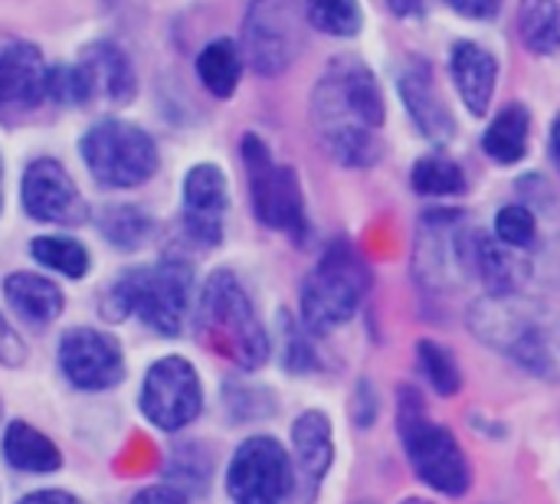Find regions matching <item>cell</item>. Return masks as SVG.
<instances>
[{"mask_svg":"<svg viewBox=\"0 0 560 504\" xmlns=\"http://www.w3.org/2000/svg\"><path fill=\"white\" fill-rule=\"evenodd\" d=\"M312 121L322 148L345 167L377 161V128L384 125V95L374 72L341 56L335 59L312 95Z\"/></svg>","mask_w":560,"mask_h":504,"instance_id":"cell-1","label":"cell"},{"mask_svg":"<svg viewBox=\"0 0 560 504\" xmlns=\"http://www.w3.org/2000/svg\"><path fill=\"white\" fill-rule=\"evenodd\" d=\"M472 335L522 371L560 380V312L522 292H489L469 308Z\"/></svg>","mask_w":560,"mask_h":504,"instance_id":"cell-2","label":"cell"},{"mask_svg":"<svg viewBox=\"0 0 560 504\" xmlns=\"http://www.w3.org/2000/svg\"><path fill=\"white\" fill-rule=\"evenodd\" d=\"M194 295V266L180 256H164L154 266H135L108 289L102 312L112 321L128 315L141 318L144 328L161 338H177Z\"/></svg>","mask_w":560,"mask_h":504,"instance_id":"cell-3","label":"cell"},{"mask_svg":"<svg viewBox=\"0 0 560 504\" xmlns=\"http://www.w3.org/2000/svg\"><path fill=\"white\" fill-rule=\"evenodd\" d=\"M194 328L203 348L243 371H256L269 361V335L253 308V298L226 269L207 279Z\"/></svg>","mask_w":560,"mask_h":504,"instance_id":"cell-4","label":"cell"},{"mask_svg":"<svg viewBox=\"0 0 560 504\" xmlns=\"http://www.w3.org/2000/svg\"><path fill=\"white\" fill-rule=\"evenodd\" d=\"M400 413H397V426H400V443L407 449V459L413 466V472L420 476V482H427L430 489L459 499L469 492L472 485V472L466 462L463 446L456 443V436L427 420L423 413V400L413 387L400 390Z\"/></svg>","mask_w":560,"mask_h":504,"instance_id":"cell-5","label":"cell"},{"mask_svg":"<svg viewBox=\"0 0 560 504\" xmlns=\"http://www.w3.org/2000/svg\"><path fill=\"white\" fill-rule=\"evenodd\" d=\"M371 276L351 243L338 239L325 249L302 285V321L315 335H328L354 318L368 295Z\"/></svg>","mask_w":560,"mask_h":504,"instance_id":"cell-6","label":"cell"},{"mask_svg":"<svg viewBox=\"0 0 560 504\" xmlns=\"http://www.w3.org/2000/svg\"><path fill=\"white\" fill-rule=\"evenodd\" d=\"M82 161L95 184L108 190H131L148 184L158 174V144L154 138L131 121L102 118L79 141Z\"/></svg>","mask_w":560,"mask_h":504,"instance_id":"cell-7","label":"cell"},{"mask_svg":"<svg viewBox=\"0 0 560 504\" xmlns=\"http://www.w3.org/2000/svg\"><path fill=\"white\" fill-rule=\"evenodd\" d=\"M243 164L249 174V197H253L256 220L279 233H302L305 203H302L299 174L285 164H276L259 134L243 138Z\"/></svg>","mask_w":560,"mask_h":504,"instance_id":"cell-8","label":"cell"},{"mask_svg":"<svg viewBox=\"0 0 560 504\" xmlns=\"http://www.w3.org/2000/svg\"><path fill=\"white\" fill-rule=\"evenodd\" d=\"M302 49L299 0H249L243 20V59L259 75L285 72Z\"/></svg>","mask_w":560,"mask_h":504,"instance_id":"cell-9","label":"cell"},{"mask_svg":"<svg viewBox=\"0 0 560 504\" xmlns=\"http://www.w3.org/2000/svg\"><path fill=\"white\" fill-rule=\"evenodd\" d=\"M203 390L190 361L161 358L148 367L141 387V413L164 433H177L200 417Z\"/></svg>","mask_w":560,"mask_h":504,"instance_id":"cell-10","label":"cell"},{"mask_svg":"<svg viewBox=\"0 0 560 504\" xmlns=\"http://www.w3.org/2000/svg\"><path fill=\"white\" fill-rule=\"evenodd\" d=\"M292 489V462L285 449L269 436L246 439L226 472V492L233 504H282Z\"/></svg>","mask_w":560,"mask_h":504,"instance_id":"cell-11","label":"cell"},{"mask_svg":"<svg viewBox=\"0 0 560 504\" xmlns=\"http://www.w3.org/2000/svg\"><path fill=\"white\" fill-rule=\"evenodd\" d=\"M20 200L26 216H33L36 223H52V226L89 223V203L56 157H36L26 164L20 180Z\"/></svg>","mask_w":560,"mask_h":504,"instance_id":"cell-12","label":"cell"},{"mask_svg":"<svg viewBox=\"0 0 560 504\" xmlns=\"http://www.w3.org/2000/svg\"><path fill=\"white\" fill-rule=\"evenodd\" d=\"M49 66L36 43L0 30V121H16L46 102Z\"/></svg>","mask_w":560,"mask_h":504,"instance_id":"cell-13","label":"cell"},{"mask_svg":"<svg viewBox=\"0 0 560 504\" xmlns=\"http://www.w3.org/2000/svg\"><path fill=\"white\" fill-rule=\"evenodd\" d=\"M59 367L79 390H112L125 380L121 344L95 328H72L59 341Z\"/></svg>","mask_w":560,"mask_h":504,"instance_id":"cell-14","label":"cell"},{"mask_svg":"<svg viewBox=\"0 0 560 504\" xmlns=\"http://www.w3.org/2000/svg\"><path fill=\"white\" fill-rule=\"evenodd\" d=\"M230 207V184L217 164H197L184 177V233L197 246H217L223 239Z\"/></svg>","mask_w":560,"mask_h":504,"instance_id":"cell-15","label":"cell"},{"mask_svg":"<svg viewBox=\"0 0 560 504\" xmlns=\"http://www.w3.org/2000/svg\"><path fill=\"white\" fill-rule=\"evenodd\" d=\"M459 216L456 213H433L423 220L420 239H417V276L423 285L443 289L456 285L459 276L469 272L466 266V233L456 230Z\"/></svg>","mask_w":560,"mask_h":504,"instance_id":"cell-16","label":"cell"},{"mask_svg":"<svg viewBox=\"0 0 560 504\" xmlns=\"http://www.w3.org/2000/svg\"><path fill=\"white\" fill-rule=\"evenodd\" d=\"M400 95L404 105L410 112V118L417 121V128L430 138V141H450L456 134V121L436 89V79L430 72V66L423 59H410L407 69L400 72Z\"/></svg>","mask_w":560,"mask_h":504,"instance_id":"cell-17","label":"cell"},{"mask_svg":"<svg viewBox=\"0 0 560 504\" xmlns=\"http://www.w3.org/2000/svg\"><path fill=\"white\" fill-rule=\"evenodd\" d=\"M75 66L82 69L92 98H105L112 105H125L138 95V75L135 66L128 59V52L115 43H92L82 49V56L75 59Z\"/></svg>","mask_w":560,"mask_h":504,"instance_id":"cell-18","label":"cell"},{"mask_svg":"<svg viewBox=\"0 0 560 504\" xmlns=\"http://www.w3.org/2000/svg\"><path fill=\"white\" fill-rule=\"evenodd\" d=\"M450 69H453V82L466 108L472 115H486L495 95V79H499L495 56L472 39H459L450 52Z\"/></svg>","mask_w":560,"mask_h":504,"instance_id":"cell-19","label":"cell"},{"mask_svg":"<svg viewBox=\"0 0 560 504\" xmlns=\"http://www.w3.org/2000/svg\"><path fill=\"white\" fill-rule=\"evenodd\" d=\"M466 266L489 285V292H518V282L528 276V266L512 253V246L476 230L466 233Z\"/></svg>","mask_w":560,"mask_h":504,"instance_id":"cell-20","label":"cell"},{"mask_svg":"<svg viewBox=\"0 0 560 504\" xmlns=\"http://www.w3.org/2000/svg\"><path fill=\"white\" fill-rule=\"evenodd\" d=\"M292 453H295V466L305 476V482L315 489L331 462H335V443H331V423L325 413L308 410L292 423Z\"/></svg>","mask_w":560,"mask_h":504,"instance_id":"cell-21","label":"cell"},{"mask_svg":"<svg viewBox=\"0 0 560 504\" xmlns=\"http://www.w3.org/2000/svg\"><path fill=\"white\" fill-rule=\"evenodd\" d=\"M3 295L13 305V312L30 325H49L62 315V292L56 282L36 276V272H13L3 279Z\"/></svg>","mask_w":560,"mask_h":504,"instance_id":"cell-22","label":"cell"},{"mask_svg":"<svg viewBox=\"0 0 560 504\" xmlns=\"http://www.w3.org/2000/svg\"><path fill=\"white\" fill-rule=\"evenodd\" d=\"M3 459L20 469V472H33V476H46L56 472L62 466V453L56 449V443L49 436H43L39 430H33L30 423H10L3 433Z\"/></svg>","mask_w":560,"mask_h":504,"instance_id":"cell-23","label":"cell"},{"mask_svg":"<svg viewBox=\"0 0 560 504\" xmlns=\"http://www.w3.org/2000/svg\"><path fill=\"white\" fill-rule=\"evenodd\" d=\"M197 75L213 98H230L243 75V49L233 39H213L197 52Z\"/></svg>","mask_w":560,"mask_h":504,"instance_id":"cell-24","label":"cell"},{"mask_svg":"<svg viewBox=\"0 0 560 504\" xmlns=\"http://www.w3.org/2000/svg\"><path fill=\"white\" fill-rule=\"evenodd\" d=\"M528 131H532V115L525 105H509L495 115V121L482 134V148L492 161L499 164H515L528 151Z\"/></svg>","mask_w":560,"mask_h":504,"instance_id":"cell-25","label":"cell"},{"mask_svg":"<svg viewBox=\"0 0 560 504\" xmlns=\"http://www.w3.org/2000/svg\"><path fill=\"white\" fill-rule=\"evenodd\" d=\"M98 233L125 253L141 249L154 236V216L135 203H112L98 213Z\"/></svg>","mask_w":560,"mask_h":504,"instance_id":"cell-26","label":"cell"},{"mask_svg":"<svg viewBox=\"0 0 560 504\" xmlns=\"http://www.w3.org/2000/svg\"><path fill=\"white\" fill-rule=\"evenodd\" d=\"M518 36L538 52L551 56L560 49V7L558 0H522L518 3Z\"/></svg>","mask_w":560,"mask_h":504,"instance_id":"cell-27","label":"cell"},{"mask_svg":"<svg viewBox=\"0 0 560 504\" xmlns=\"http://www.w3.org/2000/svg\"><path fill=\"white\" fill-rule=\"evenodd\" d=\"M30 256L43 269H52V272H59L66 279H85L89 266H92L89 249L72 236H36L30 243Z\"/></svg>","mask_w":560,"mask_h":504,"instance_id":"cell-28","label":"cell"},{"mask_svg":"<svg viewBox=\"0 0 560 504\" xmlns=\"http://www.w3.org/2000/svg\"><path fill=\"white\" fill-rule=\"evenodd\" d=\"M413 190L423 197H456L466 190L463 167L446 154H427L413 167Z\"/></svg>","mask_w":560,"mask_h":504,"instance_id":"cell-29","label":"cell"},{"mask_svg":"<svg viewBox=\"0 0 560 504\" xmlns=\"http://www.w3.org/2000/svg\"><path fill=\"white\" fill-rule=\"evenodd\" d=\"M305 20L331 36H354L364 23L358 0H305Z\"/></svg>","mask_w":560,"mask_h":504,"instance_id":"cell-30","label":"cell"},{"mask_svg":"<svg viewBox=\"0 0 560 504\" xmlns=\"http://www.w3.org/2000/svg\"><path fill=\"white\" fill-rule=\"evenodd\" d=\"M417 358H420V371H423V377L430 380V387H433L440 397H453V394H459V387H463V374H459V367H456L453 354H450L443 344H436V341H420V344H417Z\"/></svg>","mask_w":560,"mask_h":504,"instance_id":"cell-31","label":"cell"},{"mask_svg":"<svg viewBox=\"0 0 560 504\" xmlns=\"http://www.w3.org/2000/svg\"><path fill=\"white\" fill-rule=\"evenodd\" d=\"M495 236L512 249H528L535 243V213L528 207H502L495 216Z\"/></svg>","mask_w":560,"mask_h":504,"instance_id":"cell-32","label":"cell"},{"mask_svg":"<svg viewBox=\"0 0 560 504\" xmlns=\"http://www.w3.org/2000/svg\"><path fill=\"white\" fill-rule=\"evenodd\" d=\"M26 361V344L23 338L10 328V321L0 315V364L3 367H20Z\"/></svg>","mask_w":560,"mask_h":504,"instance_id":"cell-33","label":"cell"},{"mask_svg":"<svg viewBox=\"0 0 560 504\" xmlns=\"http://www.w3.org/2000/svg\"><path fill=\"white\" fill-rule=\"evenodd\" d=\"M443 3L463 16H472V20H492L499 10V0H443Z\"/></svg>","mask_w":560,"mask_h":504,"instance_id":"cell-34","label":"cell"},{"mask_svg":"<svg viewBox=\"0 0 560 504\" xmlns=\"http://www.w3.org/2000/svg\"><path fill=\"white\" fill-rule=\"evenodd\" d=\"M131 504H190L187 495L180 489H171V485H154V489H144L135 495Z\"/></svg>","mask_w":560,"mask_h":504,"instance_id":"cell-35","label":"cell"},{"mask_svg":"<svg viewBox=\"0 0 560 504\" xmlns=\"http://www.w3.org/2000/svg\"><path fill=\"white\" fill-rule=\"evenodd\" d=\"M16 504H82L75 495H69V492H33V495H26V499H20Z\"/></svg>","mask_w":560,"mask_h":504,"instance_id":"cell-36","label":"cell"},{"mask_svg":"<svg viewBox=\"0 0 560 504\" xmlns=\"http://www.w3.org/2000/svg\"><path fill=\"white\" fill-rule=\"evenodd\" d=\"M387 7L400 20H410V16H420L423 13V0H387Z\"/></svg>","mask_w":560,"mask_h":504,"instance_id":"cell-37","label":"cell"},{"mask_svg":"<svg viewBox=\"0 0 560 504\" xmlns=\"http://www.w3.org/2000/svg\"><path fill=\"white\" fill-rule=\"evenodd\" d=\"M551 157H555V164H558L560 171V115L555 118V125H551Z\"/></svg>","mask_w":560,"mask_h":504,"instance_id":"cell-38","label":"cell"},{"mask_svg":"<svg viewBox=\"0 0 560 504\" xmlns=\"http://www.w3.org/2000/svg\"><path fill=\"white\" fill-rule=\"evenodd\" d=\"M548 259L555 262V269H558V276H560V239H555V246L548 249Z\"/></svg>","mask_w":560,"mask_h":504,"instance_id":"cell-39","label":"cell"},{"mask_svg":"<svg viewBox=\"0 0 560 504\" xmlns=\"http://www.w3.org/2000/svg\"><path fill=\"white\" fill-rule=\"evenodd\" d=\"M0 207H3V164H0Z\"/></svg>","mask_w":560,"mask_h":504,"instance_id":"cell-40","label":"cell"},{"mask_svg":"<svg viewBox=\"0 0 560 504\" xmlns=\"http://www.w3.org/2000/svg\"><path fill=\"white\" fill-rule=\"evenodd\" d=\"M400 504H433V502H427V499H407V502H400Z\"/></svg>","mask_w":560,"mask_h":504,"instance_id":"cell-41","label":"cell"},{"mask_svg":"<svg viewBox=\"0 0 560 504\" xmlns=\"http://www.w3.org/2000/svg\"><path fill=\"white\" fill-rule=\"evenodd\" d=\"M361 504H371V502H361Z\"/></svg>","mask_w":560,"mask_h":504,"instance_id":"cell-42","label":"cell"}]
</instances>
